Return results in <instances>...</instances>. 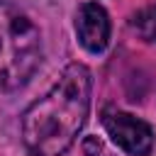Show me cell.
I'll return each mask as SVG.
<instances>
[{
  "label": "cell",
  "mask_w": 156,
  "mask_h": 156,
  "mask_svg": "<svg viewBox=\"0 0 156 156\" xmlns=\"http://www.w3.org/2000/svg\"><path fill=\"white\" fill-rule=\"evenodd\" d=\"M93 76L83 63H68L54 85L20 117V136L29 156H63L78 139L90 112Z\"/></svg>",
  "instance_id": "obj_1"
},
{
  "label": "cell",
  "mask_w": 156,
  "mask_h": 156,
  "mask_svg": "<svg viewBox=\"0 0 156 156\" xmlns=\"http://www.w3.org/2000/svg\"><path fill=\"white\" fill-rule=\"evenodd\" d=\"M41 32L17 5L0 0V93L20 90L41 63Z\"/></svg>",
  "instance_id": "obj_2"
},
{
  "label": "cell",
  "mask_w": 156,
  "mask_h": 156,
  "mask_svg": "<svg viewBox=\"0 0 156 156\" xmlns=\"http://www.w3.org/2000/svg\"><path fill=\"white\" fill-rule=\"evenodd\" d=\"M100 119H102V127H105L107 136L124 154H129V156H149L151 154L154 129L144 119H139V117H134V115H129L119 107H112V105L102 107Z\"/></svg>",
  "instance_id": "obj_3"
},
{
  "label": "cell",
  "mask_w": 156,
  "mask_h": 156,
  "mask_svg": "<svg viewBox=\"0 0 156 156\" xmlns=\"http://www.w3.org/2000/svg\"><path fill=\"white\" fill-rule=\"evenodd\" d=\"M112 22L100 2H83L76 12V37L90 54H102L110 44Z\"/></svg>",
  "instance_id": "obj_4"
},
{
  "label": "cell",
  "mask_w": 156,
  "mask_h": 156,
  "mask_svg": "<svg viewBox=\"0 0 156 156\" xmlns=\"http://www.w3.org/2000/svg\"><path fill=\"white\" fill-rule=\"evenodd\" d=\"M129 24L144 41H156V5H149L134 12Z\"/></svg>",
  "instance_id": "obj_5"
},
{
  "label": "cell",
  "mask_w": 156,
  "mask_h": 156,
  "mask_svg": "<svg viewBox=\"0 0 156 156\" xmlns=\"http://www.w3.org/2000/svg\"><path fill=\"white\" fill-rule=\"evenodd\" d=\"M100 149H102L100 141H95V139H88V141H85V154H88V156H98Z\"/></svg>",
  "instance_id": "obj_6"
}]
</instances>
